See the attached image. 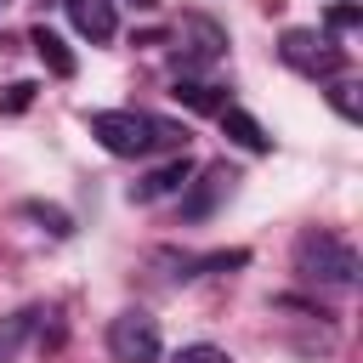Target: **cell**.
<instances>
[{
  "mask_svg": "<svg viewBox=\"0 0 363 363\" xmlns=\"http://www.w3.org/2000/svg\"><path fill=\"white\" fill-rule=\"evenodd\" d=\"M91 136L119 153V159H142L153 147H187V130L170 125V119H153V113H136V108H102L91 113Z\"/></svg>",
  "mask_w": 363,
  "mask_h": 363,
  "instance_id": "1",
  "label": "cell"
},
{
  "mask_svg": "<svg viewBox=\"0 0 363 363\" xmlns=\"http://www.w3.org/2000/svg\"><path fill=\"white\" fill-rule=\"evenodd\" d=\"M295 272L312 278V284H335V289H352L357 284V250L335 233H301L295 238Z\"/></svg>",
  "mask_w": 363,
  "mask_h": 363,
  "instance_id": "2",
  "label": "cell"
},
{
  "mask_svg": "<svg viewBox=\"0 0 363 363\" xmlns=\"http://www.w3.org/2000/svg\"><path fill=\"white\" fill-rule=\"evenodd\" d=\"M278 57L306 79H340V68H346V51L335 45V34H318V28H284Z\"/></svg>",
  "mask_w": 363,
  "mask_h": 363,
  "instance_id": "3",
  "label": "cell"
},
{
  "mask_svg": "<svg viewBox=\"0 0 363 363\" xmlns=\"http://www.w3.org/2000/svg\"><path fill=\"white\" fill-rule=\"evenodd\" d=\"M108 357H113V363H159V357H164L159 323H153L142 306L119 312V318L108 323Z\"/></svg>",
  "mask_w": 363,
  "mask_h": 363,
  "instance_id": "4",
  "label": "cell"
},
{
  "mask_svg": "<svg viewBox=\"0 0 363 363\" xmlns=\"http://www.w3.org/2000/svg\"><path fill=\"white\" fill-rule=\"evenodd\" d=\"M233 182H238V170H227V164H210V170L187 176V187H182V221H204V216H216V204L233 193Z\"/></svg>",
  "mask_w": 363,
  "mask_h": 363,
  "instance_id": "5",
  "label": "cell"
},
{
  "mask_svg": "<svg viewBox=\"0 0 363 363\" xmlns=\"http://www.w3.org/2000/svg\"><path fill=\"white\" fill-rule=\"evenodd\" d=\"M187 176H193V159L176 153L170 164H159V170H147L142 182H130V204H153V199H164V193H182Z\"/></svg>",
  "mask_w": 363,
  "mask_h": 363,
  "instance_id": "6",
  "label": "cell"
},
{
  "mask_svg": "<svg viewBox=\"0 0 363 363\" xmlns=\"http://www.w3.org/2000/svg\"><path fill=\"white\" fill-rule=\"evenodd\" d=\"M62 11H68V23H74L91 45H102V40H113V34H119L113 0H62Z\"/></svg>",
  "mask_w": 363,
  "mask_h": 363,
  "instance_id": "7",
  "label": "cell"
},
{
  "mask_svg": "<svg viewBox=\"0 0 363 363\" xmlns=\"http://www.w3.org/2000/svg\"><path fill=\"white\" fill-rule=\"evenodd\" d=\"M216 119H221V130H227L238 147H250V153H267V147H272V136L261 130V119H255V113H244V108H233V102H227Z\"/></svg>",
  "mask_w": 363,
  "mask_h": 363,
  "instance_id": "8",
  "label": "cell"
},
{
  "mask_svg": "<svg viewBox=\"0 0 363 363\" xmlns=\"http://www.w3.org/2000/svg\"><path fill=\"white\" fill-rule=\"evenodd\" d=\"M34 323H40V306H17V312L0 318V363H17V352L34 335Z\"/></svg>",
  "mask_w": 363,
  "mask_h": 363,
  "instance_id": "9",
  "label": "cell"
},
{
  "mask_svg": "<svg viewBox=\"0 0 363 363\" xmlns=\"http://www.w3.org/2000/svg\"><path fill=\"white\" fill-rule=\"evenodd\" d=\"M28 45L40 51V62H45L57 79H74V68H79V62H74V51L62 45V34H51V28H34V34H28Z\"/></svg>",
  "mask_w": 363,
  "mask_h": 363,
  "instance_id": "10",
  "label": "cell"
},
{
  "mask_svg": "<svg viewBox=\"0 0 363 363\" xmlns=\"http://www.w3.org/2000/svg\"><path fill=\"white\" fill-rule=\"evenodd\" d=\"M193 34H199V40L182 51V68H204V62H216L221 45H227V34H221L216 23H204V17H193Z\"/></svg>",
  "mask_w": 363,
  "mask_h": 363,
  "instance_id": "11",
  "label": "cell"
},
{
  "mask_svg": "<svg viewBox=\"0 0 363 363\" xmlns=\"http://www.w3.org/2000/svg\"><path fill=\"white\" fill-rule=\"evenodd\" d=\"M176 102H187V108H199V113H221V108H227L221 85H204V79H176Z\"/></svg>",
  "mask_w": 363,
  "mask_h": 363,
  "instance_id": "12",
  "label": "cell"
},
{
  "mask_svg": "<svg viewBox=\"0 0 363 363\" xmlns=\"http://www.w3.org/2000/svg\"><path fill=\"white\" fill-rule=\"evenodd\" d=\"M329 108H335L346 125H357V119H363V85H357V79H329Z\"/></svg>",
  "mask_w": 363,
  "mask_h": 363,
  "instance_id": "13",
  "label": "cell"
},
{
  "mask_svg": "<svg viewBox=\"0 0 363 363\" xmlns=\"http://www.w3.org/2000/svg\"><path fill=\"white\" fill-rule=\"evenodd\" d=\"M357 23H363V6L340 0V6H329V28H323V34H346V28H357Z\"/></svg>",
  "mask_w": 363,
  "mask_h": 363,
  "instance_id": "14",
  "label": "cell"
},
{
  "mask_svg": "<svg viewBox=\"0 0 363 363\" xmlns=\"http://www.w3.org/2000/svg\"><path fill=\"white\" fill-rule=\"evenodd\" d=\"M28 216H34V221H45L57 238H68V233H74V227H68V216H62L57 204H28Z\"/></svg>",
  "mask_w": 363,
  "mask_h": 363,
  "instance_id": "15",
  "label": "cell"
},
{
  "mask_svg": "<svg viewBox=\"0 0 363 363\" xmlns=\"http://www.w3.org/2000/svg\"><path fill=\"white\" fill-rule=\"evenodd\" d=\"M28 102H34V85H28V79H17V85H6V96H0V108H6V113H23Z\"/></svg>",
  "mask_w": 363,
  "mask_h": 363,
  "instance_id": "16",
  "label": "cell"
},
{
  "mask_svg": "<svg viewBox=\"0 0 363 363\" xmlns=\"http://www.w3.org/2000/svg\"><path fill=\"white\" fill-rule=\"evenodd\" d=\"M170 363H227V352L221 346H182Z\"/></svg>",
  "mask_w": 363,
  "mask_h": 363,
  "instance_id": "17",
  "label": "cell"
},
{
  "mask_svg": "<svg viewBox=\"0 0 363 363\" xmlns=\"http://www.w3.org/2000/svg\"><path fill=\"white\" fill-rule=\"evenodd\" d=\"M0 6H6V0H0Z\"/></svg>",
  "mask_w": 363,
  "mask_h": 363,
  "instance_id": "18",
  "label": "cell"
}]
</instances>
